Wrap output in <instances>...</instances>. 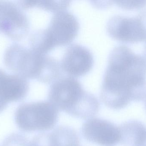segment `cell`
<instances>
[{"mask_svg": "<svg viewBox=\"0 0 146 146\" xmlns=\"http://www.w3.org/2000/svg\"><path fill=\"white\" fill-rule=\"evenodd\" d=\"M81 132L87 141L100 146H115L121 141L119 127L105 119H88L82 125Z\"/></svg>", "mask_w": 146, "mask_h": 146, "instance_id": "ba28073f", "label": "cell"}, {"mask_svg": "<svg viewBox=\"0 0 146 146\" xmlns=\"http://www.w3.org/2000/svg\"><path fill=\"white\" fill-rule=\"evenodd\" d=\"M15 117L22 131H48L57 123L59 110L48 100L25 103L17 108Z\"/></svg>", "mask_w": 146, "mask_h": 146, "instance_id": "277c9868", "label": "cell"}, {"mask_svg": "<svg viewBox=\"0 0 146 146\" xmlns=\"http://www.w3.org/2000/svg\"><path fill=\"white\" fill-rule=\"evenodd\" d=\"M7 103L6 101L0 97V113L6 109Z\"/></svg>", "mask_w": 146, "mask_h": 146, "instance_id": "e0dca14e", "label": "cell"}, {"mask_svg": "<svg viewBox=\"0 0 146 146\" xmlns=\"http://www.w3.org/2000/svg\"><path fill=\"white\" fill-rule=\"evenodd\" d=\"M30 21L23 9L8 1H0V31L14 41H20L28 34Z\"/></svg>", "mask_w": 146, "mask_h": 146, "instance_id": "52a82bcc", "label": "cell"}, {"mask_svg": "<svg viewBox=\"0 0 146 146\" xmlns=\"http://www.w3.org/2000/svg\"><path fill=\"white\" fill-rule=\"evenodd\" d=\"M18 5L24 10L36 7L49 12L54 13L67 10L71 1H20Z\"/></svg>", "mask_w": 146, "mask_h": 146, "instance_id": "4fadbf2b", "label": "cell"}, {"mask_svg": "<svg viewBox=\"0 0 146 146\" xmlns=\"http://www.w3.org/2000/svg\"><path fill=\"white\" fill-rule=\"evenodd\" d=\"M142 56L144 57V59H145V61L146 62V43L145 45V48H144V50H143Z\"/></svg>", "mask_w": 146, "mask_h": 146, "instance_id": "ac0fdd59", "label": "cell"}, {"mask_svg": "<svg viewBox=\"0 0 146 146\" xmlns=\"http://www.w3.org/2000/svg\"><path fill=\"white\" fill-rule=\"evenodd\" d=\"M31 146H55V145L51 133H43L33 138Z\"/></svg>", "mask_w": 146, "mask_h": 146, "instance_id": "9a60e30c", "label": "cell"}, {"mask_svg": "<svg viewBox=\"0 0 146 146\" xmlns=\"http://www.w3.org/2000/svg\"><path fill=\"white\" fill-rule=\"evenodd\" d=\"M56 146H80L76 131L70 127L61 126L51 132Z\"/></svg>", "mask_w": 146, "mask_h": 146, "instance_id": "7c38bea8", "label": "cell"}, {"mask_svg": "<svg viewBox=\"0 0 146 146\" xmlns=\"http://www.w3.org/2000/svg\"><path fill=\"white\" fill-rule=\"evenodd\" d=\"M139 146H146V136L143 142Z\"/></svg>", "mask_w": 146, "mask_h": 146, "instance_id": "d6986e66", "label": "cell"}, {"mask_svg": "<svg viewBox=\"0 0 146 146\" xmlns=\"http://www.w3.org/2000/svg\"><path fill=\"white\" fill-rule=\"evenodd\" d=\"M76 17L67 10L53 14L48 27L34 32L30 39V48L41 54H47L55 47L69 44L79 32Z\"/></svg>", "mask_w": 146, "mask_h": 146, "instance_id": "3957f363", "label": "cell"}, {"mask_svg": "<svg viewBox=\"0 0 146 146\" xmlns=\"http://www.w3.org/2000/svg\"><path fill=\"white\" fill-rule=\"evenodd\" d=\"M48 99L58 110L80 119L92 118L100 109L97 98L85 91L80 82L71 76L59 78L52 82Z\"/></svg>", "mask_w": 146, "mask_h": 146, "instance_id": "7a4b0ae2", "label": "cell"}, {"mask_svg": "<svg viewBox=\"0 0 146 146\" xmlns=\"http://www.w3.org/2000/svg\"><path fill=\"white\" fill-rule=\"evenodd\" d=\"M117 6L124 9H139L146 6V1H115Z\"/></svg>", "mask_w": 146, "mask_h": 146, "instance_id": "2e32d148", "label": "cell"}, {"mask_svg": "<svg viewBox=\"0 0 146 146\" xmlns=\"http://www.w3.org/2000/svg\"><path fill=\"white\" fill-rule=\"evenodd\" d=\"M106 30L111 38L122 43L146 42V10L135 17L114 15L108 20Z\"/></svg>", "mask_w": 146, "mask_h": 146, "instance_id": "8992f818", "label": "cell"}, {"mask_svg": "<svg viewBox=\"0 0 146 146\" xmlns=\"http://www.w3.org/2000/svg\"><path fill=\"white\" fill-rule=\"evenodd\" d=\"M146 97V62L142 56L119 45L109 54L100 92L103 103L120 110Z\"/></svg>", "mask_w": 146, "mask_h": 146, "instance_id": "6da1fadb", "label": "cell"}, {"mask_svg": "<svg viewBox=\"0 0 146 146\" xmlns=\"http://www.w3.org/2000/svg\"><path fill=\"white\" fill-rule=\"evenodd\" d=\"M121 141L124 146H138L146 133V126L137 120H130L119 127Z\"/></svg>", "mask_w": 146, "mask_h": 146, "instance_id": "8fae6325", "label": "cell"}, {"mask_svg": "<svg viewBox=\"0 0 146 146\" xmlns=\"http://www.w3.org/2000/svg\"></svg>", "mask_w": 146, "mask_h": 146, "instance_id": "44dd1931", "label": "cell"}, {"mask_svg": "<svg viewBox=\"0 0 146 146\" xmlns=\"http://www.w3.org/2000/svg\"><path fill=\"white\" fill-rule=\"evenodd\" d=\"M29 89L27 79L15 74L7 73L0 69V97L7 103L22 100Z\"/></svg>", "mask_w": 146, "mask_h": 146, "instance_id": "30bf717a", "label": "cell"}, {"mask_svg": "<svg viewBox=\"0 0 146 146\" xmlns=\"http://www.w3.org/2000/svg\"><path fill=\"white\" fill-rule=\"evenodd\" d=\"M145 102H144V103H145V109L146 111V97L145 99V100H144Z\"/></svg>", "mask_w": 146, "mask_h": 146, "instance_id": "ffe728a7", "label": "cell"}, {"mask_svg": "<svg viewBox=\"0 0 146 146\" xmlns=\"http://www.w3.org/2000/svg\"><path fill=\"white\" fill-rule=\"evenodd\" d=\"M60 63L61 69L68 76L81 77L86 74L92 68L93 55L85 46L72 44L67 48Z\"/></svg>", "mask_w": 146, "mask_h": 146, "instance_id": "9c48e42d", "label": "cell"}, {"mask_svg": "<svg viewBox=\"0 0 146 146\" xmlns=\"http://www.w3.org/2000/svg\"><path fill=\"white\" fill-rule=\"evenodd\" d=\"M3 62L13 74L27 79L37 80L45 66L43 55L17 43L13 44L6 49Z\"/></svg>", "mask_w": 146, "mask_h": 146, "instance_id": "5b68a950", "label": "cell"}, {"mask_svg": "<svg viewBox=\"0 0 146 146\" xmlns=\"http://www.w3.org/2000/svg\"><path fill=\"white\" fill-rule=\"evenodd\" d=\"M2 146H31V142L24 135L14 133L5 139Z\"/></svg>", "mask_w": 146, "mask_h": 146, "instance_id": "5bb4252c", "label": "cell"}]
</instances>
